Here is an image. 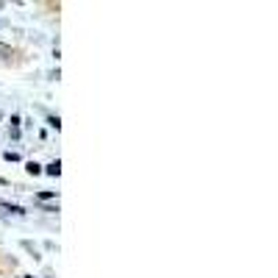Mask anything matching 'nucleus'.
<instances>
[{
  "mask_svg": "<svg viewBox=\"0 0 278 278\" xmlns=\"http://www.w3.org/2000/svg\"><path fill=\"white\" fill-rule=\"evenodd\" d=\"M0 53H9V48H6V45H0Z\"/></svg>",
  "mask_w": 278,
  "mask_h": 278,
  "instance_id": "20e7f679",
  "label": "nucleus"
},
{
  "mask_svg": "<svg viewBox=\"0 0 278 278\" xmlns=\"http://www.w3.org/2000/svg\"><path fill=\"white\" fill-rule=\"evenodd\" d=\"M0 209H6V212H12V214H25L20 206H12V203H0Z\"/></svg>",
  "mask_w": 278,
  "mask_h": 278,
  "instance_id": "f03ea898",
  "label": "nucleus"
},
{
  "mask_svg": "<svg viewBox=\"0 0 278 278\" xmlns=\"http://www.w3.org/2000/svg\"><path fill=\"white\" fill-rule=\"evenodd\" d=\"M45 173H48V176H59V173H61V164H59V159H56V162H50L48 167H45Z\"/></svg>",
  "mask_w": 278,
  "mask_h": 278,
  "instance_id": "f257e3e1",
  "label": "nucleus"
},
{
  "mask_svg": "<svg viewBox=\"0 0 278 278\" xmlns=\"http://www.w3.org/2000/svg\"><path fill=\"white\" fill-rule=\"evenodd\" d=\"M28 173H31V176H37V173H39V164L31 162V164H28Z\"/></svg>",
  "mask_w": 278,
  "mask_h": 278,
  "instance_id": "7ed1b4c3",
  "label": "nucleus"
}]
</instances>
